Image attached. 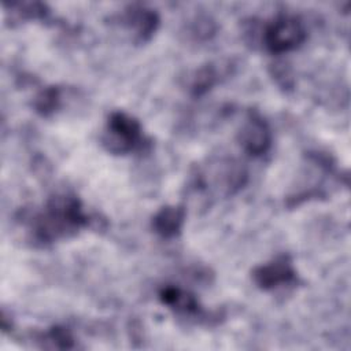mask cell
Masks as SVG:
<instances>
[{
    "instance_id": "cell-1",
    "label": "cell",
    "mask_w": 351,
    "mask_h": 351,
    "mask_svg": "<svg viewBox=\"0 0 351 351\" xmlns=\"http://www.w3.org/2000/svg\"><path fill=\"white\" fill-rule=\"evenodd\" d=\"M88 223L78 197L67 193L52 196L44 210L32 222V232L37 241L47 244L78 232Z\"/></svg>"
},
{
    "instance_id": "cell-2",
    "label": "cell",
    "mask_w": 351,
    "mask_h": 351,
    "mask_svg": "<svg viewBox=\"0 0 351 351\" xmlns=\"http://www.w3.org/2000/svg\"><path fill=\"white\" fill-rule=\"evenodd\" d=\"M141 125L136 118L123 111H115L108 117L103 144L110 152H130L141 143Z\"/></svg>"
},
{
    "instance_id": "cell-3",
    "label": "cell",
    "mask_w": 351,
    "mask_h": 351,
    "mask_svg": "<svg viewBox=\"0 0 351 351\" xmlns=\"http://www.w3.org/2000/svg\"><path fill=\"white\" fill-rule=\"evenodd\" d=\"M306 40L302 21L293 15H278L263 32V44L271 53H282L298 48Z\"/></svg>"
},
{
    "instance_id": "cell-4",
    "label": "cell",
    "mask_w": 351,
    "mask_h": 351,
    "mask_svg": "<svg viewBox=\"0 0 351 351\" xmlns=\"http://www.w3.org/2000/svg\"><path fill=\"white\" fill-rule=\"evenodd\" d=\"M237 138L247 154L259 156L269 149L271 143V132L267 122L258 112L250 111L244 123L241 125Z\"/></svg>"
},
{
    "instance_id": "cell-5",
    "label": "cell",
    "mask_w": 351,
    "mask_h": 351,
    "mask_svg": "<svg viewBox=\"0 0 351 351\" xmlns=\"http://www.w3.org/2000/svg\"><path fill=\"white\" fill-rule=\"evenodd\" d=\"M295 269L287 255L277 256L273 261L261 265L252 270L254 282L265 291L276 289L278 287L291 284L292 281H295Z\"/></svg>"
},
{
    "instance_id": "cell-6",
    "label": "cell",
    "mask_w": 351,
    "mask_h": 351,
    "mask_svg": "<svg viewBox=\"0 0 351 351\" xmlns=\"http://www.w3.org/2000/svg\"><path fill=\"white\" fill-rule=\"evenodd\" d=\"M159 299L170 310L181 315H196L200 313V306L195 295L180 287L166 285L159 292Z\"/></svg>"
},
{
    "instance_id": "cell-7",
    "label": "cell",
    "mask_w": 351,
    "mask_h": 351,
    "mask_svg": "<svg viewBox=\"0 0 351 351\" xmlns=\"http://www.w3.org/2000/svg\"><path fill=\"white\" fill-rule=\"evenodd\" d=\"M185 219V208L182 206H165L152 218L154 230L165 237L171 239L181 232Z\"/></svg>"
},
{
    "instance_id": "cell-8",
    "label": "cell",
    "mask_w": 351,
    "mask_h": 351,
    "mask_svg": "<svg viewBox=\"0 0 351 351\" xmlns=\"http://www.w3.org/2000/svg\"><path fill=\"white\" fill-rule=\"evenodd\" d=\"M126 23L133 29L134 36L138 41H147L155 33L159 18L155 11L144 7H132L126 12Z\"/></svg>"
},
{
    "instance_id": "cell-9",
    "label": "cell",
    "mask_w": 351,
    "mask_h": 351,
    "mask_svg": "<svg viewBox=\"0 0 351 351\" xmlns=\"http://www.w3.org/2000/svg\"><path fill=\"white\" fill-rule=\"evenodd\" d=\"M219 73L215 66L206 64L202 66L199 70H196L195 75L192 77L191 82V90L193 95L199 96L206 93L211 86H214L218 82Z\"/></svg>"
},
{
    "instance_id": "cell-10",
    "label": "cell",
    "mask_w": 351,
    "mask_h": 351,
    "mask_svg": "<svg viewBox=\"0 0 351 351\" xmlns=\"http://www.w3.org/2000/svg\"><path fill=\"white\" fill-rule=\"evenodd\" d=\"M60 101V92L56 86H48L43 89L34 99V108L38 114L47 117L53 112Z\"/></svg>"
},
{
    "instance_id": "cell-11",
    "label": "cell",
    "mask_w": 351,
    "mask_h": 351,
    "mask_svg": "<svg viewBox=\"0 0 351 351\" xmlns=\"http://www.w3.org/2000/svg\"><path fill=\"white\" fill-rule=\"evenodd\" d=\"M11 7V19L15 21H27L38 19L45 16V5L41 3H12Z\"/></svg>"
},
{
    "instance_id": "cell-12",
    "label": "cell",
    "mask_w": 351,
    "mask_h": 351,
    "mask_svg": "<svg viewBox=\"0 0 351 351\" xmlns=\"http://www.w3.org/2000/svg\"><path fill=\"white\" fill-rule=\"evenodd\" d=\"M45 343H48L45 347L49 348H71L73 347V336L71 333L60 326L52 328L47 335L44 336Z\"/></svg>"
}]
</instances>
